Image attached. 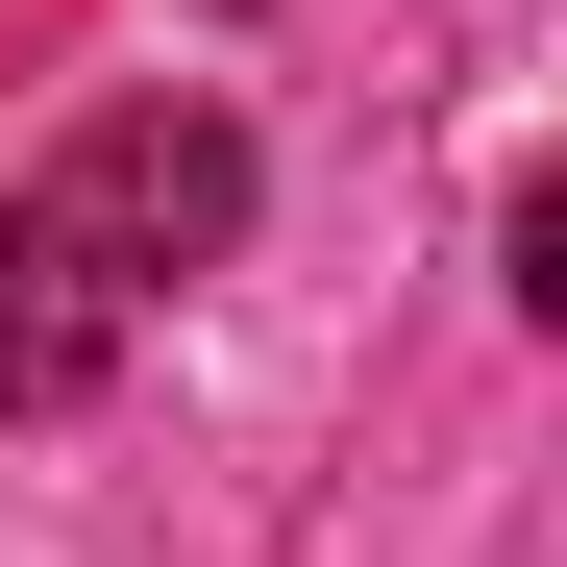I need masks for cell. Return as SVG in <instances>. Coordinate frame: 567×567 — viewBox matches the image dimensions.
<instances>
[{
	"label": "cell",
	"mask_w": 567,
	"mask_h": 567,
	"mask_svg": "<svg viewBox=\"0 0 567 567\" xmlns=\"http://www.w3.org/2000/svg\"><path fill=\"white\" fill-rule=\"evenodd\" d=\"M50 198L100 223L124 297H173V271H223V247H247V124H223V100H100Z\"/></svg>",
	"instance_id": "6da1fadb"
},
{
	"label": "cell",
	"mask_w": 567,
	"mask_h": 567,
	"mask_svg": "<svg viewBox=\"0 0 567 567\" xmlns=\"http://www.w3.org/2000/svg\"><path fill=\"white\" fill-rule=\"evenodd\" d=\"M124 271H100V223H74V198H0V420H74V395H100V370H124Z\"/></svg>",
	"instance_id": "7a4b0ae2"
}]
</instances>
